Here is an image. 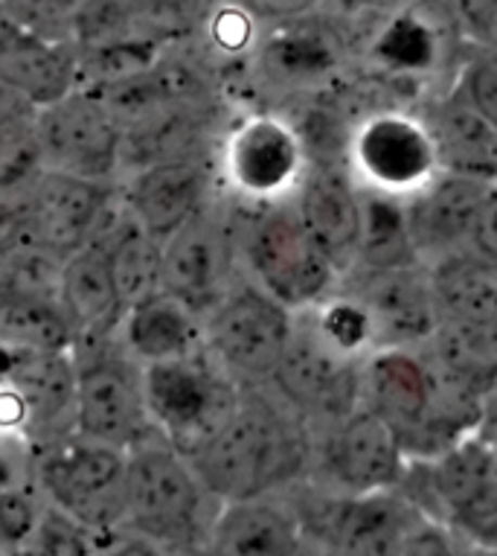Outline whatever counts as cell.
<instances>
[{
	"instance_id": "6da1fadb",
	"label": "cell",
	"mask_w": 497,
	"mask_h": 556,
	"mask_svg": "<svg viewBox=\"0 0 497 556\" xmlns=\"http://www.w3.org/2000/svg\"><path fill=\"white\" fill-rule=\"evenodd\" d=\"M308 431L311 426L273 388H244L233 420L190 460L216 502H254L315 464Z\"/></svg>"
},
{
	"instance_id": "7a4b0ae2",
	"label": "cell",
	"mask_w": 497,
	"mask_h": 556,
	"mask_svg": "<svg viewBox=\"0 0 497 556\" xmlns=\"http://www.w3.org/2000/svg\"><path fill=\"white\" fill-rule=\"evenodd\" d=\"M364 405L402 440L410 464H431L477 434L486 400L445 376L428 350H379L364 365Z\"/></svg>"
},
{
	"instance_id": "3957f363",
	"label": "cell",
	"mask_w": 497,
	"mask_h": 556,
	"mask_svg": "<svg viewBox=\"0 0 497 556\" xmlns=\"http://www.w3.org/2000/svg\"><path fill=\"white\" fill-rule=\"evenodd\" d=\"M195 466L161 431L128 448V521L126 530L152 545L190 551L207 545L218 510Z\"/></svg>"
},
{
	"instance_id": "277c9868",
	"label": "cell",
	"mask_w": 497,
	"mask_h": 556,
	"mask_svg": "<svg viewBox=\"0 0 497 556\" xmlns=\"http://www.w3.org/2000/svg\"><path fill=\"white\" fill-rule=\"evenodd\" d=\"M244 274L291 309L306 312L341 289V274L317 248L291 201L256 204L235 228Z\"/></svg>"
},
{
	"instance_id": "5b68a950",
	"label": "cell",
	"mask_w": 497,
	"mask_h": 556,
	"mask_svg": "<svg viewBox=\"0 0 497 556\" xmlns=\"http://www.w3.org/2000/svg\"><path fill=\"white\" fill-rule=\"evenodd\" d=\"M3 201V245L41 248L59 260L93 245L119 211H114L111 184L53 169Z\"/></svg>"
},
{
	"instance_id": "8992f818",
	"label": "cell",
	"mask_w": 497,
	"mask_h": 556,
	"mask_svg": "<svg viewBox=\"0 0 497 556\" xmlns=\"http://www.w3.org/2000/svg\"><path fill=\"white\" fill-rule=\"evenodd\" d=\"M38 483L47 502L67 513L97 542L123 533L128 521V452L67 434L36 448Z\"/></svg>"
},
{
	"instance_id": "52a82bcc",
	"label": "cell",
	"mask_w": 497,
	"mask_h": 556,
	"mask_svg": "<svg viewBox=\"0 0 497 556\" xmlns=\"http://www.w3.org/2000/svg\"><path fill=\"white\" fill-rule=\"evenodd\" d=\"M76 362V434L117 448H131L154 429L145 365H140L119 336L79 341Z\"/></svg>"
},
{
	"instance_id": "ba28073f",
	"label": "cell",
	"mask_w": 497,
	"mask_h": 556,
	"mask_svg": "<svg viewBox=\"0 0 497 556\" xmlns=\"http://www.w3.org/2000/svg\"><path fill=\"white\" fill-rule=\"evenodd\" d=\"M145 396L154 429L192 457L233 420L244 388L204 350L145 367Z\"/></svg>"
},
{
	"instance_id": "9c48e42d",
	"label": "cell",
	"mask_w": 497,
	"mask_h": 556,
	"mask_svg": "<svg viewBox=\"0 0 497 556\" xmlns=\"http://www.w3.org/2000/svg\"><path fill=\"white\" fill-rule=\"evenodd\" d=\"M294 312L247 274L204 318L207 350L242 388H271L294 336Z\"/></svg>"
},
{
	"instance_id": "30bf717a",
	"label": "cell",
	"mask_w": 497,
	"mask_h": 556,
	"mask_svg": "<svg viewBox=\"0 0 497 556\" xmlns=\"http://www.w3.org/2000/svg\"><path fill=\"white\" fill-rule=\"evenodd\" d=\"M364 365L337 350L308 312H297L294 336L271 388L308 426L323 431L364 405Z\"/></svg>"
},
{
	"instance_id": "8fae6325",
	"label": "cell",
	"mask_w": 497,
	"mask_h": 556,
	"mask_svg": "<svg viewBox=\"0 0 497 556\" xmlns=\"http://www.w3.org/2000/svg\"><path fill=\"white\" fill-rule=\"evenodd\" d=\"M3 434L44 448L76 431V362L71 353L3 350Z\"/></svg>"
},
{
	"instance_id": "7c38bea8",
	"label": "cell",
	"mask_w": 497,
	"mask_h": 556,
	"mask_svg": "<svg viewBox=\"0 0 497 556\" xmlns=\"http://www.w3.org/2000/svg\"><path fill=\"white\" fill-rule=\"evenodd\" d=\"M44 169L111 184L126 157V128L93 88H79L36 111Z\"/></svg>"
},
{
	"instance_id": "4fadbf2b",
	"label": "cell",
	"mask_w": 497,
	"mask_h": 556,
	"mask_svg": "<svg viewBox=\"0 0 497 556\" xmlns=\"http://www.w3.org/2000/svg\"><path fill=\"white\" fill-rule=\"evenodd\" d=\"M311 469L329 490H335L337 498H349L402 490L410 475V457L396 431L375 410L361 405L346 420L323 429L320 443H315Z\"/></svg>"
},
{
	"instance_id": "5bb4252c",
	"label": "cell",
	"mask_w": 497,
	"mask_h": 556,
	"mask_svg": "<svg viewBox=\"0 0 497 556\" xmlns=\"http://www.w3.org/2000/svg\"><path fill=\"white\" fill-rule=\"evenodd\" d=\"M349 169L364 190L407 201L443 173V164L425 119L384 111L355 126Z\"/></svg>"
},
{
	"instance_id": "9a60e30c",
	"label": "cell",
	"mask_w": 497,
	"mask_h": 556,
	"mask_svg": "<svg viewBox=\"0 0 497 556\" xmlns=\"http://www.w3.org/2000/svg\"><path fill=\"white\" fill-rule=\"evenodd\" d=\"M297 128L277 114L239 119L221 147V175L235 195L254 204L289 201L308 173Z\"/></svg>"
},
{
	"instance_id": "2e32d148",
	"label": "cell",
	"mask_w": 497,
	"mask_h": 556,
	"mask_svg": "<svg viewBox=\"0 0 497 556\" xmlns=\"http://www.w3.org/2000/svg\"><path fill=\"white\" fill-rule=\"evenodd\" d=\"M239 263L235 228L209 204L163 242V292L207 318L244 277L235 271Z\"/></svg>"
},
{
	"instance_id": "e0dca14e",
	"label": "cell",
	"mask_w": 497,
	"mask_h": 556,
	"mask_svg": "<svg viewBox=\"0 0 497 556\" xmlns=\"http://www.w3.org/2000/svg\"><path fill=\"white\" fill-rule=\"evenodd\" d=\"M425 466L428 495L439 521L497 551V443L471 434Z\"/></svg>"
},
{
	"instance_id": "ac0fdd59",
	"label": "cell",
	"mask_w": 497,
	"mask_h": 556,
	"mask_svg": "<svg viewBox=\"0 0 497 556\" xmlns=\"http://www.w3.org/2000/svg\"><path fill=\"white\" fill-rule=\"evenodd\" d=\"M341 289L367 309L379 350H422L443 324L428 265L393 271L355 268L341 280Z\"/></svg>"
},
{
	"instance_id": "d6986e66",
	"label": "cell",
	"mask_w": 497,
	"mask_h": 556,
	"mask_svg": "<svg viewBox=\"0 0 497 556\" xmlns=\"http://www.w3.org/2000/svg\"><path fill=\"white\" fill-rule=\"evenodd\" d=\"M289 201L341 280L349 277L361 260L364 233L361 184L355 181L353 169L311 164Z\"/></svg>"
},
{
	"instance_id": "ffe728a7",
	"label": "cell",
	"mask_w": 497,
	"mask_h": 556,
	"mask_svg": "<svg viewBox=\"0 0 497 556\" xmlns=\"http://www.w3.org/2000/svg\"><path fill=\"white\" fill-rule=\"evenodd\" d=\"M425 521L407 495L387 490L335 498L326 510L323 533L337 556H402Z\"/></svg>"
},
{
	"instance_id": "44dd1931",
	"label": "cell",
	"mask_w": 497,
	"mask_h": 556,
	"mask_svg": "<svg viewBox=\"0 0 497 556\" xmlns=\"http://www.w3.org/2000/svg\"><path fill=\"white\" fill-rule=\"evenodd\" d=\"M0 79L12 100L24 102L33 111L50 109L73 91H79V47L33 36L27 29L3 21Z\"/></svg>"
},
{
	"instance_id": "7402d4cb",
	"label": "cell",
	"mask_w": 497,
	"mask_h": 556,
	"mask_svg": "<svg viewBox=\"0 0 497 556\" xmlns=\"http://www.w3.org/2000/svg\"><path fill=\"white\" fill-rule=\"evenodd\" d=\"M488 187L492 181L486 178L443 169L425 190L407 199V222L422 265H434L443 256L469 251L474 216Z\"/></svg>"
},
{
	"instance_id": "603a6c76",
	"label": "cell",
	"mask_w": 497,
	"mask_h": 556,
	"mask_svg": "<svg viewBox=\"0 0 497 556\" xmlns=\"http://www.w3.org/2000/svg\"><path fill=\"white\" fill-rule=\"evenodd\" d=\"M123 204L154 239L173 237L192 216L207 211L209 173L201 161H163L135 169L123 190Z\"/></svg>"
},
{
	"instance_id": "cb8c5ba5",
	"label": "cell",
	"mask_w": 497,
	"mask_h": 556,
	"mask_svg": "<svg viewBox=\"0 0 497 556\" xmlns=\"http://www.w3.org/2000/svg\"><path fill=\"white\" fill-rule=\"evenodd\" d=\"M207 556H306V525L271 495L225 504L209 530Z\"/></svg>"
},
{
	"instance_id": "d4e9b609",
	"label": "cell",
	"mask_w": 497,
	"mask_h": 556,
	"mask_svg": "<svg viewBox=\"0 0 497 556\" xmlns=\"http://www.w3.org/2000/svg\"><path fill=\"white\" fill-rule=\"evenodd\" d=\"M346 38L337 24L315 15L280 21L259 45L265 74L277 83L320 85L341 74Z\"/></svg>"
},
{
	"instance_id": "484cf974",
	"label": "cell",
	"mask_w": 497,
	"mask_h": 556,
	"mask_svg": "<svg viewBox=\"0 0 497 556\" xmlns=\"http://www.w3.org/2000/svg\"><path fill=\"white\" fill-rule=\"evenodd\" d=\"M117 336L145 367L190 358L207 350L204 318L169 292H157L126 309Z\"/></svg>"
},
{
	"instance_id": "4316f807",
	"label": "cell",
	"mask_w": 497,
	"mask_h": 556,
	"mask_svg": "<svg viewBox=\"0 0 497 556\" xmlns=\"http://www.w3.org/2000/svg\"><path fill=\"white\" fill-rule=\"evenodd\" d=\"M59 303L71 320L76 344L117 336L119 324L126 318V303L111 271L109 251L100 239L64 263Z\"/></svg>"
},
{
	"instance_id": "83f0119b",
	"label": "cell",
	"mask_w": 497,
	"mask_h": 556,
	"mask_svg": "<svg viewBox=\"0 0 497 556\" xmlns=\"http://www.w3.org/2000/svg\"><path fill=\"white\" fill-rule=\"evenodd\" d=\"M422 119L431 128L445 173L497 181V128L471 109L460 88L436 100Z\"/></svg>"
},
{
	"instance_id": "f1b7e54d",
	"label": "cell",
	"mask_w": 497,
	"mask_h": 556,
	"mask_svg": "<svg viewBox=\"0 0 497 556\" xmlns=\"http://www.w3.org/2000/svg\"><path fill=\"white\" fill-rule=\"evenodd\" d=\"M425 350L445 376L480 400L497 391V324L443 320Z\"/></svg>"
},
{
	"instance_id": "f546056e",
	"label": "cell",
	"mask_w": 497,
	"mask_h": 556,
	"mask_svg": "<svg viewBox=\"0 0 497 556\" xmlns=\"http://www.w3.org/2000/svg\"><path fill=\"white\" fill-rule=\"evenodd\" d=\"M100 242L109 251L111 271H114L126 309L163 292V242L137 225L123 199H119L117 216L102 230Z\"/></svg>"
},
{
	"instance_id": "4dcf8cb0",
	"label": "cell",
	"mask_w": 497,
	"mask_h": 556,
	"mask_svg": "<svg viewBox=\"0 0 497 556\" xmlns=\"http://www.w3.org/2000/svg\"><path fill=\"white\" fill-rule=\"evenodd\" d=\"M428 271L443 320L497 324V265L462 251L436 260Z\"/></svg>"
},
{
	"instance_id": "1f68e13d",
	"label": "cell",
	"mask_w": 497,
	"mask_h": 556,
	"mask_svg": "<svg viewBox=\"0 0 497 556\" xmlns=\"http://www.w3.org/2000/svg\"><path fill=\"white\" fill-rule=\"evenodd\" d=\"M364 233L358 268L367 271H393L422 265L407 222V201L372 192L361 187Z\"/></svg>"
},
{
	"instance_id": "d6a6232c",
	"label": "cell",
	"mask_w": 497,
	"mask_h": 556,
	"mask_svg": "<svg viewBox=\"0 0 497 556\" xmlns=\"http://www.w3.org/2000/svg\"><path fill=\"white\" fill-rule=\"evenodd\" d=\"M0 341L3 350L33 353H71L76 336L59 301L3 298L0 303Z\"/></svg>"
},
{
	"instance_id": "836d02e7",
	"label": "cell",
	"mask_w": 497,
	"mask_h": 556,
	"mask_svg": "<svg viewBox=\"0 0 497 556\" xmlns=\"http://www.w3.org/2000/svg\"><path fill=\"white\" fill-rule=\"evenodd\" d=\"M67 260L33 245H3L0 260V294L3 298H38L59 301V286Z\"/></svg>"
},
{
	"instance_id": "e575fe53",
	"label": "cell",
	"mask_w": 497,
	"mask_h": 556,
	"mask_svg": "<svg viewBox=\"0 0 497 556\" xmlns=\"http://www.w3.org/2000/svg\"><path fill=\"white\" fill-rule=\"evenodd\" d=\"M41 173H44V155H41V143H38L36 135V111L33 114H24V111L7 114V119H3V149H0L3 199L24 190Z\"/></svg>"
},
{
	"instance_id": "d590c367",
	"label": "cell",
	"mask_w": 497,
	"mask_h": 556,
	"mask_svg": "<svg viewBox=\"0 0 497 556\" xmlns=\"http://www.w3.org/2000/svg\"><path fill=\"white\" fill-rule=\"evenodd\" d=\"M7 556H97V536L81 528L79 521H73L67 513L47 504L44 516L27 542H21Z\"/></svg>"
},
{
	"instance_id": "8d00e7d4",
	"label": "cell",
	"mask_w": 497,
	"mask_h": 556,
	"mask_svg": "<svg viewBox=\"0 0 497 556\" xmlns=\"http://www.w3.org/2000/svg\"><path fill=\"white\" fill-rule=\"evenodd\" d=\"M204 29H207L209 47L221 55H230V59L247 55L263 45L259 18L239 3H230V0H218L216 7H209Z\"/></svg>"
},
{
	"instance_id": "74e56055",
	"label": "cell",
	"mask_w": 497,
	"mask_h": 556,
	"mask_svg": "<svg viewBox=\"0 0 497 556\" xmlns=\"http://www.w3.org/2000/svg\"><path fill=\"white\" fill-rule=\"evenodd\" d=\"M457 88L471 109L497 128V47H474L460 71Z\"/></svg>"
},
{
	"instance_id": "f35d334b",
	"label": "cell",
	"mask_w": 497,
	"mask_h": 556,
	"mask_svg": "<svg viewBox=\"0 0 497 556\" xmlns=\"http://www.w3.org/2000/svg\"><path fill=\"white\" fill-rule=\"evenodd\" d=\"M451 24L474 47H497V0H443Z\"/></svg>"
},
{
	"instance_id": "ab89813d",
	"label": "cell",
	"mask_w": 497,
	"mask_h": 556,
	"mask_svg": "<svg viewBox=\"0 0 497 556\" xmlns=\"http://www.w3.org/2000/svg\"><path fill=\"white\" fill-rule=\"evenodd\" d=\"M469 251L480 260L497 265V181H492L486 199H483L477 216H474Z\"/></svg>"
},
{
	"instance_id": "60d3db41",
	"label": "cell",
	"mask_w": 497,
	"mask_h": 556,
	"mask_svg": "<svg viewBox=\"0 0 497 556\" xmlns=\"http://www.w3.org/2000/svg\"><path fill=\"white\" fill-rule=\"evenodd\" d=\"M230 3H239L247 12H254L259 21H273V24L311 15L317 7V0H230Z\"/></svg>"
},
{
	"instance_id": "b9f144b4",
	"label": "cell",
	"mask_w": 497,
	"mask_h": 556,
	"mask_svg": "<svg viewBox=\"0 0 497 556\" xmlns=\"http://www.w3.org/2000/svg\"><path fill=\"white\" fill-rule=\"evenodd\" d=\"M402 556H457V551H454L451 539L445 536V530L428 519L417 530V536L410 539V545L405 547Z\"/></svg>"
},
{
	"instance_id": "7bdbcfd3",
	"label": "cell",
	"mask_w": 497,
	"mask_h": 556,
	"mask_svg": "<svg viewBox=\"0 0 497 556\" xmlns=\"http://www.w3.org/2000/svg\"><path fill=\"white\" fill-rule=\"evenodd\" d=\"M97 556H166V551L135 536L131 530H123V533H114L109 539H100Z\"/></svg>"
},
{
	"instance_id": "ee69618b",
	"label": "cell",
	"mask_w": 497,
	"mask_h": 556,
	"mask_svg": "<svg viewBox=\"0 0 497 556\" xmlns=\"http://www.w3.org/2000/svg\"><path fill=\"white\" fill-rule=\"evenodd\" d=\"M364 3H387V0H364ZM396 3H425V0H396Z\"/></svg>"
},
{
	"instance_id": "f6af8a7d",
	"label": "cell",
	"mask_w": 497,
	"mask_h": 556,
	"mask_svg": "<svg viewBox=\"0 0 497 556\" xmlns=\"http://www.w3.org/2000/svg\"><path fill=\"white\" fill-rule=\"evenodd\" d=\"M495 443H497V440H495Z\"/></svg>"
}]
</instances>
